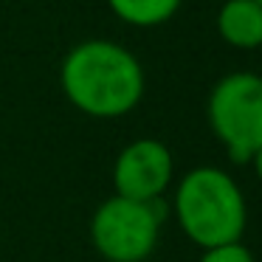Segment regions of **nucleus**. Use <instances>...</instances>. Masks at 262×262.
I'll use <instances>...</instances> for the list:
<instances>
[{
	"mask_svg": "<svg viewBox=\"0 0 262 262\" xmlns=\"http://www.w3.org/2000/svg\"><path fill=\"white\" fill-rule=\"evenodd\" d=\"M198 262H254V254L243 243H228L217 248H206Z\"/></svg>",
	"mask_w": 262,
	"mask_h": 262,
	"instance_id": "8",
	"label": "nucleus"
},
{
	"mask_svg": "<svg viewBox=\"0 0 262 262\" xmlns=\"http://www.w3.org/2000/svg\"><path fill=\"white\" fill-rule=\"evenodd\" d=\"M217 31L234 48L262 46V6L256 0H226L217 14Z\"/></svg>",
	"mask_w": 262,
	"mask_h": 262,
	"instance_id": "6",
	"label": "nucleus"
},
{
	"mask_svg": "<svg viewBox=\"0 0 262 262\" xmlns=\"http://www.w3.org/2000/svg\"><path fill=\"white\" fill-rule=\"evenodd\" d=\"M166 206L113 194L91 220V239L107 262H144L155 251Z\"/></svg>",
	"mask_w": 262,
	"mask_h": 262,
	"instance_id": "4",
	"label": "nucleus"
},
{
	"mask_svg": "<svg viewBox=\"0 0 262 262\" xmlns=\"http://www.w3.org/2000/svg\"><path fill=\"white\" fill-rule=\"evenodd\" d=\"M172 152L155 138H138L127 144L113 164V186L119 198L161 200L172 183Z\"/></svg>",
	"mask_w": 262,
	"mask_h": 262,
	"instance_id": "5",
	"label": "nucleus"
},
{
	"mask_svg": "<svg viewBox=\"0 0 262 262\" xmlns=\"http://www.w3.org/2000/svg\"><path fill=\"white\" fill-rule=\"evenodd\" d=\"M259 48H262V46H259Z\"/></svg>",
	"mask_w": 262,
	"mask_h": 262,
	"instance_id": "11",
	"label": "nucleus"
},
{
	"mask_svg": "<svg viewBox=\"0 0 262 262\" xmlns=\"http://www.w3.org/2000/svg\"><path fill=\"white\" fill-rule=\"evenodd\" d=\"M172 209L183 234L203 251L239 243L248 223L243 189L217 166H198L186 172L175 189Z\"/></svg>",
	"mask_w": 262,
	"mask_h": 262,
	"instance_id": "2",
	"label": "nucleus"
},
{
	"mask_svg": "<svg viewBox=\"0 0 262 262\" xmlns=\"http://www.w3.org/2000/svg\"><path fill=\"white\" fill-rule=\"evenodd\" d=\"M256 3H259V6H262V0H256Z\"/></svg>",
	"mask_w": 262,
	"mask_h": 262,
	"instance_id": "10",
	"label": "nucleus"
},
{
	"mask_svg": "<svg viewBox=\"0 0 262 262\" xmlns=\"http://www.w3.org/2000/svg\"><path fill=\"white\" fill-rule=\"evenodd\" d=\"M59 82L68 102L93 119H119L144 96L141 62L110 40H85L71 48Z\"/></svg>",
	"mask_w": 262,
	"mask_h": 262,
	"instance_id": "1",
	"label": "nucleus"
},
{
	"mask_svg": "<svg viewBox=\"0 0 262 262\" xmlns=\"http://www.w3.org/2000/svg\"><path fill=\"white\" fill-rule=\"evenodd\" d=\"M251 161H254V169H256V178H259V181H262V147L256 149V155H254V158H251Z\"/></svg>",
	"mask_w": 262,
	"mask_h": 262,
	"instance_id": "9",
	"label": "nucleus"
},
{
	"mask_svg": "<svg viewBox=\"0 0 262 262\" xmlns=\"http://www.w3.org/2000/svg\"><path fill=\"white\" fill-rule=\"evenodd\" d=\"M209 124L228 158L248 164L262 147V76L248 71L223 76L209 96Z\"/></svg>",
	"mask_w": 262,
	"mask_h": 262,
	"instance_id": "3",
	"label": "nucleus"
},
{
	"mask_svg": "<svg viewBox=\"0 0 262 262\" xmlns=\"http://www.w3.org/2000/svg\"><path fill=\"white\" fill-rule=\"evenodd\" d=\"M107 3L119 20L138 29H152L166 23L181 9L183 0H107Z\"/></svg>",
	"mask_w": 262,
	"mask_h": 262,
	"instance_id": "7",
	"label": "nucleus"
}]
</instances>
